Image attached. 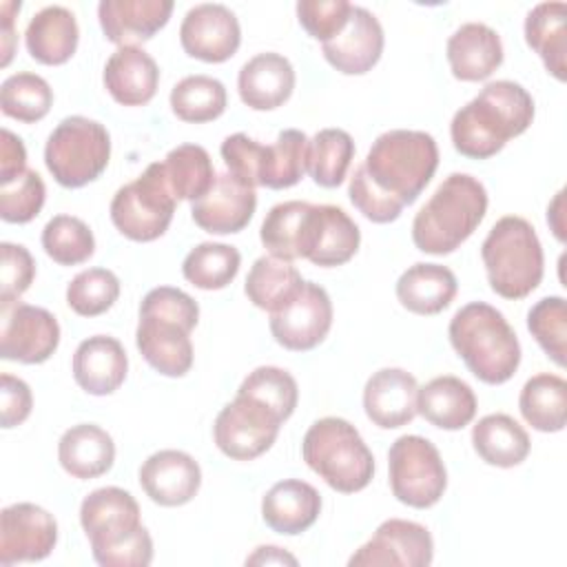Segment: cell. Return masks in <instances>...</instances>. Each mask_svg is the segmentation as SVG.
<instances>
[{"mask_svg":"<svg viewBox=\"0 0 567 567\" xmlns=\"http://www.w3.org/2000/svg\"><path fill=\"white\" fill-rule=\"evenodd\" d=\"M534 122V97L512 80L487 82L461 106L450 124L454 148L470 159H487L523 135Z\"/></svg>","mask_w":567,"mask_h":567,"instance_id":"cell-1","label":"cell"},{"mask_svg":"<svg viewBox=\"0 0 567 567\" xmlns=\"http://www.w3.org/2000/svg\"><path fill=\"white\" fill-rule=\"evenodd\" d=\"M199 321L197 301L173 286L148 290L140 303L135 343L144 361L164 377H184L193 368L190 330Z\"/></svg>","mask_w":567,"mask_h":567,"instance_id":"cell-2","label":"cell"},{"mask_svg":"<svg viewBox=\"0 0 567 567\" xmlns=\"http://www.w3.org/2000/svg\"><path fill=\"white\" fill-rule=\"evenodd\" d=\"M447 337L467 370L487 385H501L520 365V343L501 310L472 301L454 312Z\"/></svg>","mask_w":567,"mask_h":567,"instance_id":"cell-3","label":"cell"},{"mask_svg":"<svg viewBox=\"0 0 567 567\" xmlns=\"http://www.w3.org/2000/svg\"><path fill=\"white\" fill-rule=\"evenodd\" d=\"M485 213V186L467 173H452L414 215L412 241L421 252L450 255L478 228Z\"/></svg>","mask_w":567,"mask_h":567,"instance_id":"cell-4","label":"cell"},{"mask_svg":"<svg viewBox=\"0 0 567 567\" xmlns=\"http://www.w3.org/2000/svg\"><path fill=\"white\" fill-rule=\"evenodd\" d=\"M361 166L379 193L405 208L419 199L434 177L439 146L425 131L392 128L372 142Z\"/></svg>","mask_w":567,"mask_h":567,"instance_id":"cell-5","label":"cell"},{"mask_svg":"<svg viewBox=\"0 0 567 567\" xmlns=\"http://www.w3.org/2000/svg\"><path fill=\"white\" fill-rule=\"evenodd\" d=\"M481 259L489 288L503 299H525L543 281V246L525 217H501L483 239Z\"/></svg>","mask_w":567,"mask_h":567,"instance_id":"cell-6","label":"cell"},{"mask_svg":"<svg viewBox=\"0 0 567 567\" xmlns=\"http://www.w3.org/2000/svg\"><path fill=\"white\" fill-rule=\"evenodd\" d=\"M306 465L341 494H354L370 485L374 476V456L359 430L341 416L315 421L301 441Z\"/></svg>","mask_w":567,"mask_h":567,"instance_id":"cell-7","label":"cell"},{"mask_svg":"<svg viewBox=\"0 0 567 567\" xmlns=\"http://www.w3.org/2000/svg\"><path fill=\"white\" fill-rule=\"evenodd\" d=\"M111 159V135L104 124L84 115L64 117L44 144V164L64 188L97 179Z\"/></svg>","mask_w":567,"mask_h":567,"instance_id":"cell-8","label":"cell"},{"mask_svg":"<svg viewBox=\"0 0 567 567\" xmlns=\"http://www.w3.org/2000/svg\"><path fill=\"white\" fill-rule=\"evenodd\" d=\"M175 206L162 162H153L137 179L117 188L111 199V221L126 239L153 241L168 230Z\"/></svg>","mask_w":567,"mask_h":567,"instance_id":"cell-9","label":"cell"},{"mask_svg":"<svg viewBox=\"0 0 567 567\" xmlns=\"http://www.w3.org/2000/svg\"><path fill=\"white\" fill-rule=\"evenodd\" d=\"M388 474L394 498L414 509L436 505L447 487V470L436 445L419 434H403L390 445Z\"/></svg>","mask_w":567,"mask_h":567,"instance_id":"cell-10","label":"cell"},{"mask_svg":"<svg viewBox=\"0 0 567 567\" xmlns=\"http://www.w3.org/2000/svg\"><path fill=\"white\" fill-rule=\"evenodd\" d=\"M284 421L261 401L239 394L226 403L213 425L215 445L233 461H252L277 441Z\"/></svg>","mask_w":567,"mask_h":567,"instance_id":"cell-11","label":"cell"},{"mask_svg":"<svg viewBox=\"0 0 567 567\" xmlns=\"http://www.w3.org/2000/svg\"><path fill=\"white\" fill-rule=\"evenodd\" d=\"M0 357L24 365L44 363L60 346L58 319L40 306H0Z\"/></svg>","mask_w":567,"mask_h":567,"instance_id":"cell-12","label":"cell"},{"mask_svg":"<svg viewBox=\"0 0 567 567\" xmlns=\"http://www.w3.org/2000/svg\"><path fill=\"white\" fill-rule=\"evenodd\" d=\"M332 328V301L326 288L306 281L301 292L279 312L270 315V332L275 341L292 352L317 348Z\"/></svg>","mask_w":567,"mask_h":567,"instance_id":"cell-13","label":"cell"},{"mask_svg":"<svg viewBox=\"0 0 567 567\" xmlns=\"http://www.w3.org/2000/svg\"><path fill=\"white\" fill-rule=\"evenodd\" d=\"M434 558V540L427 527L414 520H383L372 538L348 560L350 567H427Z\"/></svg>","mask_w":567,"mask_h":567,"instance_id":"cell-14","label":"cell"},{"mask_svg":"<svg viewBox=\"0 0 567 567\" xmlns=\"http://www.w3.org/2000/svg\"><path fill=\"white\" fill-rule=\"evenodd\" d=\"M58 543L53 514L35 503H13L0 514V565L47 558Z\"/></svg>","mask_w":567,"mask_h":567,"instance_id":"cell-15","label":"cell"},{"mask_svg":"<svg viewBox=\"0 0 567 567\" xmlns=\"http://www.w3.org/2000/svg\"><path fill=\"white\" fill-rule=\"evenodd\" d=\"M179 42L190 58L208 64H221L230 60L241 44L239 20L226 4H195L182 20Z\"/></svg>","mask_w":567,"mask_h":567,"instance_id":"cell-16","label":"cell"},{"mask_svg":"<svg viewBox=\"0 0 567 567\" xmlns=\"http://www.w3.org/2000/svg\"><path fill=\"white\" fill-rule=\"evenodd\" d=\"M80 525L97 554L128 540L140 527V505L122 487L93 489L80 505Z\"/></svg>","mask_w":567,"mask_h":567,"instance_id":"cell-17","label":"cell"},{"mask_svg":"<svg viewBox=\"0 0 567 567\" xmlns=\"http://www.w3.org/2000/svg\"><path fill=\"white\" fill-rule=\"evenodd\" d=\"M361 244V230L339 206L312 204L301 248V259L321 268L348 264Z\"/></svg>","mask_w":567,"mask_h":567,"instance_id":"cell-18","label":"cell"},{"mask_svg":"<svg viewBox=\"0 0 567 567\" xmlns=\"http://www.w3.org/2000/svg\"><path fill=\"white\" fill-rule=\"evenodd\" d=\"M383 44L385 35L379 18L372 11L352 4L348 24L332 40L323 42L321 51L328 64L339 73L363 75L381 60Z\"/></svg>","mask_w":567,"mask_h":567,"instance_id":"cell-19","label":"cell"},{"mask_svg":"<svg viewBox=\"0 0 567 567\" xmlns=\"http://www.w3.org/2000/svg\"><path fill=\"white\" fill-rule=\"evenodd\" d=\"M257 208V193L237 182L228 171L217 173L206 195L190 204L193 221L210 235H230L248 226Z\"/></svg>","mask_w":567,"mask_h":567,"instance_id":"cell-20","label":"cell"},{"mask_svg":"<svg viewBox=\"0 0 567 567\" xmlns=\"http://www.w3.org/2000/svg\"><path fill=\"white\" fill-rule=\"evenodd\" d=\"M140 485L153 503L162 507H179L197 496L202 487V470L188 452L159 450L142 463Z\"/></svg>","mask_w":567,"mask_h":567,"instance_id":"cell-21","label":"cell"},{"mask_svg":"<svg viewBox=\"0 0 567 567\" xmlns=\"http://www.w3.org/2000/svg\"><path fill=\"white\" fill-rule=\"evenodd\" d=\"M416 379L403 368L377 370L363 388L365 416L381 430L408 425L416 412Z\"/></svg>","mask_w":567,"mask_h":567,"instance_id":"cell-22","label":"cell"},{"mask_svg":"<svg viewBox=\"0 0 567 567\" xmlns=\"http://www.w3.org/2000/svg\"><path fill=\"white\" fill-rule=\"evenodd\" d=\"M173 13L171 0H102L97 20L109 42L117 47H137L166 27Z\"/></svg>","mask_w":567,"mask_h":567,"instance_id":"cell-23","label":"cell"},{"mask_svg":"<svg viewBox=\"0 0 567 567\" xmlns=\"http://www.w3.org/2000/svg\"><path fill=\"white\" fill-rule=\"evenodd\" d=\"M71 370L75 383L84 392L93 396H106L124 383L128 372V357L115 337L93 334L80 341L75 348Z\"/></svg>","mask_w":567,"mask_h":567,"instance_id":"cell-24","label":"cell"},{"mask_svg":"<svg viewBox=\"0 0 567 567\" xmlns=\"http://www.w3.org/2000/svg\"><path fill=\"white\" fill-rule=\"evenodd\" d=\"M237 91L252 111L279 109L295 91V69L281 53H257L239 69Z\"/></svg>","mask_w":567,"mask_h":567,"instance_id":"cell-25","label":"cell"},{"mask_svg":"<svg viewBox=\"0 0 567 567\" xmlns=\"http://www.w3.org/2000/svg\"><path fill=\"white\" fill-rule=\"evenodd\" d=\"M445 55L456 80L481 82L503 64V42L492 27L465 22L450 35Z\"/></svg>","mask_w":567,"mask_h":567,"instance_id":"cell-26","label":"cell"},{"mask_svg":"<svg viewBox=\"0 0 567 567\" xmlns=\"http://www.w3.org/2000/svg\"><path fill=\"white\" fill-rule=\"evenodd\" d=\"M104 86L122 106L148 104L159 84L157 62L140 47H117L104 66Z\"/></svg>","mask_w":567,"mask_h":567,"instance_id":"cell-27","label":"cell"},{"mask_svg":"<svg viewBox=\"0 0 567 567\" xmlns=\"http://www.w3.org/2000/svg\"><path fill=\"white\" fill-rule=\"evenodd\" d=\"M321 514V494L306 481L275 483L261 498L264 523L284 536H297L312 527Z\"/></svg>","mask_w":567,"mask_h":567,"instance_id":"cell-28","label":"cell"},{"mask_svg":"<svg viewBox=\"0 0 567 567\" xmlns=\"http://www.w3.org/2000/svg\"><path fill=\"white\" fill-rule=\"evenodd\" d=\"M80 29L73 11L60 4L40 9L27 24L24 44L29 55L47 66L69 62L78 49Z\"/></svg>","mask_w":567,"mask_h":567,"instance_id":"cell-29","label":"cell"},{"mask_svg":"<svg viewBox=\"0 0 567 567\" xmlns=\"http://www.w3.org/2000/svg\"><path fill=\"white\" fill-rule=\"evenodd\" d=\"M58 461L66 474L80 481L106 474L115 463V443L95 423L71 425L58 443Z\"/></svg>","mask_w":567,"mask_h":567,"instance_id":"cell-30","label":"cell"},{"mask_svg":"<svg viewBox=\"0 0 567 567\" xmlns=\"http://www.w3.org/2000/svg\"><path fill=\"white\" fill-rule=\"evenodd\" d=\"M416 412L441 430H463L476 416V394L458 377L443 374L419 388Z\"/></svg>","mask_w":567,"mask_h":567,"instance_id":"cell-31","label":"cell"},{"mask_svg":"<svg viewBox=\"0 0 567 567\" xmlns=\"http://www.w3.org/2000/svg\"><path fill=\"white\" fill-rule=\"evenodd\" d=\"M458 281L447 266L419 261L396 279L399 303L414 315H439L456 297Z\"/></svg>","mask_w":567,"mask_h":567,"instance_id":"cell-32","label":"cell"},{"mask_svg":"<svg viewBox=\"0 0 567 567\" xmlns=\"http://www.w3.org/2000/svg\"><path fill=\"white\" fill-rule=\"evenodd\" d=\"M472 445L481 461L503 470L520 465L532 450L525 427L503 412L478 419L472 427Z\"/></svg>","mask_w":567,"mask_h":567,"instance_id":"cell-33","label":"cell"},{"mask_svg":"<svg viewBox=\"0 0 567 567\" xmlns=\"http://www.w3.org/2000/svg\"><path fill=\"white\" fill-rule=\"evenodd\" d=\"M525 42L538 53L545 69L558 80L567 78V7L565 2H540L525 18Z\"/></svg>","mask_w":567,"mask_h":567,"instance_id":"cell-34","label":"cell"},{"mask_svg":"<svg viewBox=\"0 0 567 567\" xmlns=\"http://www.w3.org/2000/svg\"><path fill=\"white\" fill-rule=\"evenodd\" d=\"M303 284L306 281L290 261L264 255L250 266L244 292L252 306L272 315L286 308L301 292Z\"/></svg>","mask_w":567,"mask_h":567,"instance_id":"cell-35","label":"cell"},{"mask_svg":"<svg viewBox=\"0 0 567 567\" xmlns=\"http://www.w3.org/2000/svg\"><path fill=\"white\" fill-rule=\"evenodd\" d=\"M518 410L538 432H560L567 421V383L558 374L540 372L525 381Z\"/></svg>","mask_w":567,"mask_h":567,"instance_id":"cell-36","label":"cell"},{"mask_svg":"<svg viewBox=\"0 0 567 567\" xmlns=\"http://www.w3.org/2000/svg\"><path fill=\"white\" fill-rule=\"evenodd\" d=\"M168 188L175 199L195 202L215 184V166L208 151L199 144H179L171 148L162 162Z\"/></svg>","mask_w":567,"mask_h":567,"instance_id":"cell-37","label":"cell"},{"mask_svg":"<svg viewBox=\"0 0 567 567\" xmlns=\"http://www.w3.org/2000/svg\"><path fill=\"white\" fill-rule=\"evenodd\" d=\"M312 204L290 199L275 204L259 230V239L264 248L277 257V259H301V248H303V237H306V226H308V215H310Z\"/></svg>","mask_w":567,"mask_h":567,"instance_id":"cell-38","label":"cell"},{"mask_svg":"<svg viewBox=\"0 0 567 567\" xmlns=\"http://www.w3.org/2000/svg\"><path fill=\"white\" fill-rule=\"evenodd\" d=\"M354 140L343 128H321L308 142L306 171L312 182L323 188H337L352 164Z\"/></svg>","mask_w":567,"mask_h":567,"instance_id":"cell-39","label":"cell"},{"mask_svg":"<svg viewBox=\"0 0 567 567\" xmlns=\"http://www.w3.org/2000/svg\"><path fill=\"white\" fill-rule=\"evenodd\" d=\"M228 104L226 86L210 75H186L171 91V109L182 122L204 124L217 120Z\"/></svg>","mask_w":567,"mask_h":567,"instance_id":"cell-40","label":"cell"},{"mask_svg":"<svg viewBox=\"0 0 567 567\" xmlns=\"http://www.w3.org/2000/svg\"><path fill=\"white\" fill-rule=\"evenodd\" d=\"M241 255L230 244L204 241L197 244L182 264V275L199 290H221L239 272Z\"/></svg>","mask_w":567,"mask_h":567,"instance_id":"cell-41","label":"cell"},{"mask_svg":"<svg viewBox=\"0 0 567 567\" xmlns=\"http://www.w3.org/2000/svg\"><path fill=\"white\" fill-rule=\"evenodd\" d=\"M53 106V91L38 73H13L0 86V109L24 124L40 122Z\"/></svg>","mask_w":567,"mask_h":567,"instance_id":"cell-42","label":"cell"},{"mask_svg":"<svg viewBox=\"0 0 567 567\" xmlns=\"http://www.w3.org/2000/svg\"><path fill=\"white\" fill-rule=\"evenodd\" d=\"M308 137L299 128H286L277 135V142L266 148V164L261 173V186L281 190L301 182L306 173Z\"/></svg>","mask_w":567,"mask_h":567,"instance_id":"cell-43","label":"cell"},{"mask_svg":"<svg viewBox=\"0 0 567 567\" xmlns=\"http://www.w3.org/2000/svg\"><path fill=\"white\" fill-rule=\"evenodd\" d=\"M42 248L55 264L78 266L95 252V237L80 217L55 215L42 228Z\"/></svg>","mask_w":567,"mask_h":567,"instance_id":"cell-44","label":"cell"},{"mask_svg":"<svg viewBox=\"0 0 567 567\" xmlns=\"http://www.w3.org/2000/svg\"><path fill=\"white\" fill-rule=\"evenodd\" d=\"M527 330L558 365L567 363V303L563 297H543L527 312Z\"/></svg>","mask_w":567,"mask_h":567,"instance_id":"cell-45","label":"cell"},{"mask_svg":"<svg viewBox=\"0 0 567 567\" xmlns=\"http://www.w3.org/2000/svg\"><path fill=\"white\" fill-rule=\"evenodd\" d=\"M239 394H248L268 405L281 421H288L299 401V388L295 377L277 365L255 368L239 385Z\"/></svg>","mask_w":567,"mask_h":567,"instance_id":"cell-46","label":"cell"},{"mask_svg":"<svg viewBox=\"0 0 567 567\" xmlns=\"http://www.w3.org/2000/svg\"><path fill=\"white\" fill-rule=\"evenodd\" d=\"M120 297V279L113 270L89 268L66 286V303L80 317H97L113 308Z\"/></svg>","mask_w":567,"mask_h":567,"instance_id":"cell-47","label":"cell"},{"mask_svg":"<svg viewBox=\"0 0 567 567\" xmlns=\"http://www.w3.org/2000/svg\"><path fill=\"white\" fill-rule=\"evenodd\" d=\"M44 199L47 186L42 177L27 168L13 182L0 186V217L9 224H27L40 215Z\"/></svg>","mask_w":567,"mask_h":567,"instance_id":"cell-48","label":"cell"},{"mask_svg":"<svg viewBox=\"0 0 567 567\" xmlns=\"http://www.w3.org/2000/svg\"><path fill=\"white\" fill-rule=\"evenodd\" d=\"M266 144L255 142L246 133H233L221 142V159L228 173L244 186H261V173L266 164Z\"/></svg>","mask_w":567,"mask_h":567,"instance_id":"cell-49","label":"cell"},{"mask_svg":"<svg viewBox=\"0 0 567 567\" xmlns=\"http://www.w3.org/2000/svg\"><path fill=\"white\" fill-rule=\"evenodd\" d=\"M352 4L348 0H299L297 18L306 33L315 40L328 42L348 24Z\"/></svg>","mask_w":567,"mask_h":567,"instance_id":"cell-50","label":"cell"},{"mask_svg":"<svg viewBox=\"0 0 567 567\" xmlns=\"http://www.w3.org/2000/svg\"><path fill=\"white\" fill-rule=\"evenodd\" d=\"M0 306H9L13 301H20V297L33 284L35 261L22 244L11 241L0 244Z\"/></svg>","mask_w":567,"mask_h":567,"instance_id":"cell-51","label":"cell"},{"mask_svg":"<svg viewBox=\"0 0 567 567\" xmlns=\"http://www.w3.org/2000/svg\"><path fill=\"white\" fill-rule=\"evenodd\" d=\"M348 195L350 202L354 204V208L370 221L374 224H390L394 219H399L403 206L396 204L394 199L385 197L383 193H379L370 179L363 173V166L359 164L350 177V186H348Z\"/></svg>","mask_w":567,"mask_h":567,"instance_id":"cell-52","label":"cell"},{"mask_svg":"<svg viewBox=\"0 0 567 567\" xmlns=\"http://www.w3.org/2000/svg\"><path fill=\"white\" fill-rule=\"evenodd\" d=\"M102 567H146L153 560V538L142 525L128 540L93 554Z\"/></svg>","mask_w":567,"mask_h":567,"instance_id":"cell-53","label":"cell"},{"mask_svg":"<svg viewBox=\"0 0 567 567\" xmlns=\"http://www.w3.org/2000/svg\"><path fill=\"white\" fill-rule=\"evenodd\" d=\"M33 408V394L31 388L13 377V374H2L0 377V421L4 430H11L20 423H24L31 414Z\"/></svg>","mask_w":567,"mask_h":567,"instance_id":"cell-54","label":"cell"},{"mask_svg":"<svg viewBox=\"0 0 567 567\" xmlns=\"http://www.w3.org/2000/svg\"><path fill=\"white\" fill-rule=\"evenodd\" d=\"M27 171V148L9 128L0 131V186L13 182Z\"/></svg>","mask_w":567,"mask_h":567,"instance_id":"cell-55","label":"cell"},{"mask_svg":"<svg viewBox=\"0 0 567 567\" xmlns=\"http://www.w3.org/2000/svg\"><path fill=\"white\" fill-rule=\"evenodd\" d=\"M20 11V2H2L0 16H2V66L11 62L13 55V13Z\"/></svg>","mask_w":567,"mask_h":567,"instance_id":"cell-56","label":"cell"},{"mask_svg":"<svg viewBox=\"0 0 567 567\" xmlns=\"http://www.w3.org/2000/svg\"><path fill=\"white\" fill-rule=\"evenodd\" d=\"M246 565H297V558L281 547L275 545H261L246 558Z\"/></svg>","mask_w":567,"mask_h":567,"instance_id":"cell-57","label":"cell"},{"mask_svg":"<svg viewBox=\"0 0 567 567\" xmlns=\"http://www.w3.org/2000/svg\"><path fill=\"white\" fill-rule=\"evenodd\" d=\"M563 195H565V190H558L554 202L547 208V224L551 226V230H554L558 241H565V221H563L565 206H563Z\"/></svg>","mask_w":567,"mask_h":567,"instance_id":"cell-58","label":"cell"}]
</instances>
